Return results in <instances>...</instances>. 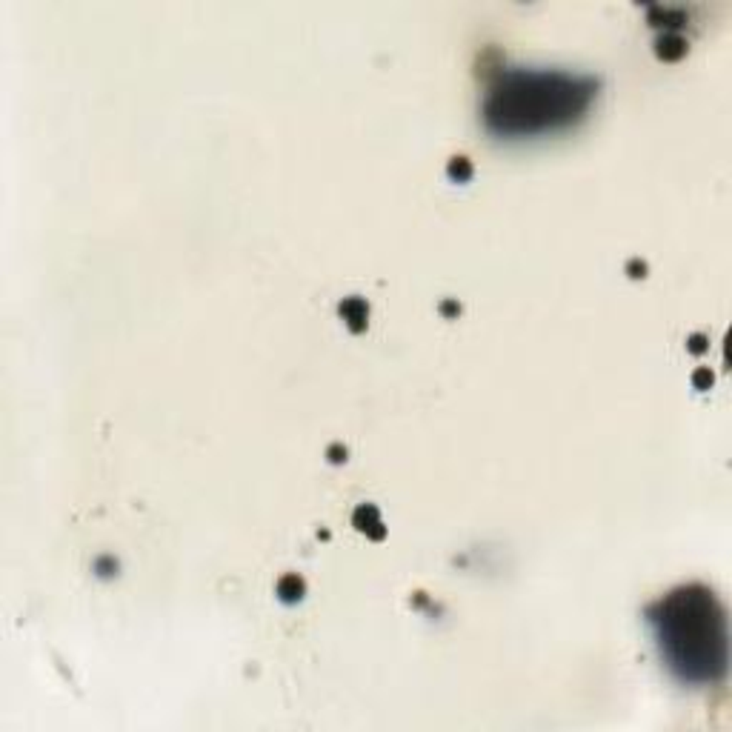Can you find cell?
<instances>
[{
  "instance_id": "cell-6",
  "label": "cell",
  "mask_w": 732,
  "mask_h": 732,
  "mask_svg": "<svg viewBox=\"0 0 732 732\" xmlns=\"http://www.w3.org/2000/svg\"><path fill=\"white\" fill-rule=\"evenodd\" d=\"M689 344H692V346H689L692 352H701V349H704V335H692Z\"/></svg>"
},
{
  "instance_id": "cell-7",
  "label": "cell",
  "mask_w": 732,
  "mask_h": 732,
  "mask_svg": "<svg viewBox=\"0 0 732 732\" xmlns=\"http://www.w3.org/2000/svg\"><path fill=\"white\" fill-rule=\"evenodd\" d=\"M695 381H698V383H704V381H710V383H712V375H710L707 369H701V372H695Z\"/></svg>"
},
{
  "instance_id": "cell-1",
  "label": "cell",
  "mask_w": 732,
  "mask_h": 732,
  "mask_svg": "<svg viewBox=\"0 0 732 732\" xmlns=\"http://www.w3.org/2000/svg\"><path fill=\"white\" fill-rule=\"evenodd\" d=\"M647 615L681 681L710 684L726 673V613L710 587H678L655 601Z\"/></svg>"
},
{
  "instance_id": "cell-4",
  "label": "cell",
  "mask_w": 732,
  "mask_h": 732,
  "mask_svg": "<svg viewBox=\"0 0 732 732\" xmlns=\"http://www.w3.org/2000/svg\"><path fill=\"white\" fill-rule=\"evenodd\" d=\"M341 315H344L355 329H360L363 321H366V315H369V309H366V303H363L360 298H349V300L341 303Z\"/></svg>"
},
{
  "instance_id": "cell-2",
  "label": "cell",
  "mask_w": 732,
  "mask_h": 732,
  "mask_svg": "<svg viewBox=\"0 0 732 732\" xmlns=\"http://www.w3.org/2000/svg\"><path fill=\"white\" fill-rule=\"evenodd\" d=\"M595 95V83L558 69H509L483 101V120L501 135H535L569 126Z\"/></svg>"
},
{
  "instance_id": "cell-5",
  "label": "cell",
  "mask_w": 732,
  "mask_h": 732,
  "mask_svg": "<svg viewBox=\"0 0 732 732\" xmlns=\"http://www.w3.org/2000/svg\"><path fill=\"white\" fill-rule=\"evenodd\" d=\"M278 592L284 595V601H295V598H300V592H303V581L298 575H284L281 581H278Z\"/></svg>"
},
{
  "instance_id": "cell-3",
  "label": "cell",
  "mask_w": 732,
  "mask_h": 732,
  "mask_svg": "<svg viewBox=\"0 0 732 732\" xmlns=\"http://www.w3.org/2000/svg\"><path fill=\"white\" fill-rule=\"evenodd\" d=\"M684 52H687V41H684L681 35L664 32V35L658 38V54H661V57H681Z\"/></svg>"
}]
</instances>
